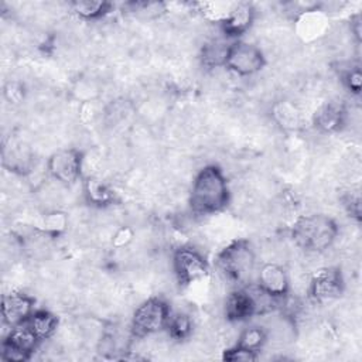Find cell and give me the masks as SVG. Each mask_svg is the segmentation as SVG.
I'll use <instances>...</instances> for the list:
<instances>
[{"mask_svg": "<svg viewBox=\"0 0 362 362\" xmlns=\"http://www.w3.org/2000/svg\"><path fill=\"white\" fill-rule=\"evenodd\" d=\"M229 202V187L222 173L215 165L204 167L194 178L189 205L195 215L219 212Z\"/></svg>", "mask_w": 362, "mask_h": 362, "instance_id": "cell-1", "label": "cell"}, {"mask_svg": "<svg viewBox=\"0 0 362 362\" xmlns=\"http://www.w3.org/2000/svg\"><path fill=\"white\" fill-rule=\"evenodd\" d=\"M338 233V225L322 214L300 216L293 226L294 243L307 252H322L329 247Z\"/></svg>", "mask_w": 362, "mask_h": 362, "instance_id": "cell-2", "label": "cell"}, {"mask_svg": "<svg viewBox=\"0 0 362 362\" xmlns=\"http://www.w3.org/2000/svg\"><path fill=\"white\" fill-rule=\"evenodd\" d=\"M218 269L230 281H249L255 272L256 252L246 240H235L218 255Z\"/></svg>", "mask_w": 362, "mask_h": 362, "instance_id": "cell-3", "label": "cell"}, {"mask_svg": "<svg viewBox=\"0 0 362 362\" xmlns=\"http://www.w3.org/2000/svg\"><path fill=\"white\" fill-rule=\"evenodd\" d=\"M170 317V305L158 297L144 300L137 305L132 318V335L146 338L165 328Z\"/></svg>", "mask_w": 362, "mask_h": 362, "instance_id": "cell-4", "label": "cell"}, {"mask_svg": "<svg viewBox=\"0 0 362 362\" xmlns=\"http://www.w3.org/2000/svg\"><path fill=\"white\" fill-rule=\"evenodd\" d=\"M266 64L264 55L259 45L246 41L233 42L226 54L225 66L236 75L252 76Z\"/></svg>", "mask_w": 362, "mask_h": 362, "instance_id": "cell-5", "label": "cell"}, {"mask_svg": "<svg viewBox=\"0 0 362 362\" xmlns=\"http://www.w3.org/2000/svg\"><path fill=\"white\" fill-rule=\"evenodd\" d=\"M40 338L31 329L27 321L10 327V332L3 342L1 356L6 361H25L37 351Z\"/></svg>", "mask_w": 362, "mask_h": 362, "instance_id": "cell-6", "label": "cell"}, {"mask_svg": "<svg viewBox=\"0 0 362 362\" xmlns=\"http://www.w3.org/2000/svg\"><path fill=\"white\" fill-rule=\"evenodd\" d=\"M173 270L181 284H191L208 274V264L202 253L191 246L178 247L171 260Z\"/></svg>", "mask_w": 362, "mask_h": 362, "instance_id": "cell-7", "label": "cell"}, {"mask_svg": "<svg viewBox=\"0 0 362 362\" xmlns=\"http://www.w3.org/2000/svg\"><path fill=\"white\" fill-rule=\"evenodd\" d=\"M345 284L339 267L327 266L320 267L310 279L308 293L317 303H327L337 300L344 293Z\"/></svg>", "mask_w": 362, "mask_h": 362, "instance_id": "cell-8", "label": "cell"}, {"mask_svg": "<svg viewBox=\"0 0 362 362\" xmlns=\"http://www.w3.org/2000/svg\"><path fill=\"white\" fill-rule=\"evenodd\" d=\"M82 156L76 148L57 150L47 161L48 174L64 185L75 182L82 173Z\"/></svg>", "mask_w": 362, "mask_h": 362, "instance_id": "cell-9", "label": "cell"}, {"mask_svg": "<svg viewBox=\"0 0 362 362\" xmlns=\"http://www.w3.org/2000/svg\"><path fill=\"white\" fill-rule=\"evenodd\" d=\"M34 300L24 293H10L3 296L1 317L3 324L13 327L28 320L33 311Z\"/></svg>", "mask_w": 362, "mask_h": 362, "instance_id": "cell-10", "label": "cell"}, {"mask_svg": "<svg viewBox=\"0 0 362 362\" xmlns=\"http://www.w3.org/2000/svg\"><path fill=\"white\" fill-rule=\"evenodd\" d=\"M257 284L273 296H286L290 288L288 274L283 266L274 262L262 264L257 273Z\"/></svg>", "mask_w": 362, "mask_h": 362, "instance_id": "cell-11", "label": "cell"}, {"mask_svg": "<svg viewBox=\"0 0 362 362\" xmlns=\"http://www.w3.org/2000/svg\"><path fill=\"white\" fill-rule=\"evenodd\" d=\"M346 107L344 103L329 100L314 113V124L321 133H331L344 129Z\"/></svg>", "mask_w": 362, "mask_h": 362, "instance_id": "cell-12", "label": "cell"}, {"mask_svg": "<svg viewBox=\"0 0 362 362\" xmlns=\"http://www.w3.org/2000/svg\"><path fill=\"white\" fill-rule=\"evenodd\" d=\"M255 7L249 3H235L228 17L221 23L222 31L226 37L242 35L249 30L255 21Z\"/></svg>", "mask_w": 362, "mask_h": 362, "instance_id": "cell-13", "label": "cell"}, {"mask_svg": "<svg viewBox=\"0 0 362 362\" xmlns=\"http://www.w3.org/2000/svg\"><path fill=\"white\" fill-rule=\"evenodd\" d=\"M223 314L228 321H242L253 317V308L246 291L238 290L226 296Z\"/></svg>", "mask_w": 362, "mask_h": 362, "instance_id": "cell-14", "label": "cell"}, {"mask_svg": "<svg viewBox=\"0 0 362 362\" xmlns=\"http://www.w3.org/2000/svg\"><path fill=\"white\" fill-rule=\"evenodd\" d=\"M272 115L276 123L286 130L298 129L301 124V109L291 100L274 102Z\"/></svg>", "mask_w": 362, "mask_h": 362, "instance_id": "cell-15", "label": "cell"}, {"mask_svg": "<svg viewBox=\"0 0 362 362\" xmlns=\"http://www.w3.org/2000/svg\"><path fill=\"white\" fill-rule=\"evenodd\" d=\"M229 47L230 45H228L222 38L212 37L211 40H208L201 49L202 65L208 68H218L221 65H225Z\"/></svg>", "mask_w": 362, "mask_h": 362, "instance_id": "cell-16", "label": "cell"}, {"mask_svg": "<svg viewBox=\"0 0 362 362\" xmlns=\"http://www.w3.org/2000/svg\"><path fill=\"white\" fill-rule=\"evenodd\" d=\"M27 322L41 341L49 339L52 334L57 332V328H58V318L47 310L34 311L28 317Z\"/></svg>", "mask_w": 362, "mask_h": 362, "instance_id": "cell-17", "label": "cell"}, {"mask_svg": "<svg viewBox=\"0 0 362 362\" xmlns=\"http://www.w3.org/2000/svg\"><path fill=\"white\" fill-rule=\"evenodd\" d=\"M83 194L89 204L96 206H105L107 204H112L113 201V191L102 182L98 177H88L83 184Z\"/></svg>", "mask_w": 362, "mask_h": 362, "instance_id": "cell-18", "label": "cell"}, {"mask_svg": "<svg viewBox=\"0 0 362 362\" xmlns=\"http://www.w3.org/2000/svg\"><path fill=\"white\" fill-rule=\"evenodd\" d=\"M68 215L58 211V209H52V211H45V214L41 216L37 229L49 235V236H58L62 232L66 230L68 228Z\"/></svg>", "mask_w": 362, "mask_h": 362, "instance_id": "cell-19", "label": "cell"}, {"mask_svg": "<svg viewBox=\"0 0 362 362\" xmlns=\"http://www.w3.org/2000/svg\"><path fill=\"white\" fill-rule=\"evenodd\" d=\"M165 328H168V335L173 339H185L192 332V318L184 311H170V317Z\"/></svg>", "mask_w": 362, "mask_h": 362, "instance_id": "cell-20", "label": "cell"}, {"mask_svg": "<svg viewBox=\"0 0 362 362\" xmlns=\"http://www.w3.org/2000/svg\"><path fill=\"white\" fill-rule=\"evenodd\" d=\"M71 10L83 20H96L110 10V3L96 0H81L69 4Z\"/></svg>", "mask_w": 362, "mask_h": 362, "instance_id": "cell-21", "label": "cell"}, {"mask_svg": "<svg viewBox=\"0 0 362 362\" xmlns=\"http://www.w3.org/2000/svg\"><path fill=\"white\" fill-rule=\"evenodd\" d=\"M266 344V331L262 325H252L245 328L238 335V344L242 348H246L249 351H260V348Z\"/></svg>", "mask_w": 362, "mask_h": 362, "instance_id": "cell-22", "label": "cell"}, {"mask_svg": "<svg viewBox=\"0 0 362 362\" xmlns=\"http://www.w3.org/2000/svg\"><path fill=\"white\" fill-rule=\"evenodd\" d=\"M133 239H134L133 228L129 225H126V226L123 225L115 230V233L110 239V245L115 249H126L133 242Z\"/></svg>", "mask_w": 362, "mask_h": 362, "instance_id": "cell-23", "label": "cell"}, {"mask_svg": "<svg viewBox=\"0 0 362 362\" xmlns=\"http://www.w3.org/2000/svg\"><path fill=\"white\" fill-rule=\"evenodd\" d=\"M342 81H344L345 86L349 89V92H352L355 95L359 93L362 79H361V72H359L358 66L351 68V65H349L348 69L342 74Z\"/></svg>", "mask_w": 362, "mask_h": 362, "instance_id": "cell-24", "label": "cell"}, {"mask_svg": "<svg viewBox=\"0 0 362 362\" xmlns=\"http://www.w3.org/2000/svg\"><path fill=\"white\" fill-rule=\"evenodd\" d=\"M223 359L225 361H243V362H247V361H256L257 355H256L255 351H249L246 348H242V346L236 345L235 348H230V349L225 351Z\"/></svg>", "mask_w": 362, "mask_h": 362, "instance_id": "cell-25", "label": "cell"}, {"mask_svg": "<svg viewBox=\"0 0 362 362\" xmlns=\"http://www.w3.org/2000/svg\"><path fill=\"white\" fill-rule=\"evenodd\" d=\"M4 96L6 99L13 103V105H17L20 103L23 99H24V88L21 83L18 82H8L6 86H4Z\"/></svg>", "mask_w": 362, "mask_h": 362, "instance_id": "cell-26", "label": "cell"}]
</instances>
